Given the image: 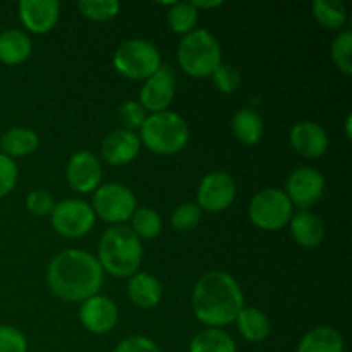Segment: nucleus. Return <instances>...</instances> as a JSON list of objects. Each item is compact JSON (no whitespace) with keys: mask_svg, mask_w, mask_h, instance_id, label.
Instances as JSON below:
<instances>
[{"mask_svg":"<svg viewBox=\"0 0 352 352\" xmlns=\"http://www.w3.org/2000/svg\"><path fill=\"white\" fill-rule=\"evenodd\" d=\"M47 284L62 301L82 302L102 289L103 268L88 251L65 250L48 263Z\"/></svg>","mask_w":352,"mask_h":352,"instance_id":"obj_1","label":"nucleus"},{"mask_svg":"<svg viewBox=\"0 0 352 352\" xmlns=\"http://www.w3.org/2000/svg\"><path fill=\"white\" fill-rule=\"evenodd\" d=\"M191 305L199 322L208 329H220L236 322L244 308V294L232 275L213 270L196 282Z\"/></svg>","mask_w":352,"mask_h":352,"instance_id":"obj_2","label":"nucleus"},{"mask_svg":"<svg viewBox=\"0 0 352 352\" xmlns=\"http://www.w3.org/2000/svg\"><path fill=\"white\" fill-rule=\"evenodd\" d=\"M143 258L141 239L129 226H112L105 230L98 243V263L105 272L119 278L138 274Z\"/></svg>","mask_w":352,"mask_h":352,"instance_id":"obj_3","label":"nucleus"},{"mask_svg":"<svg viewBox=\"0 0 352 352\" xmlns=\"http://www.w3.org/2000/svg\"><path fill=\"white\" fill-rule=\"evenodd\" d=\"M140 141L155 155H175L189 141L188 122L175 112H158L146 116L140 127Z\"/></svg>","mask_w":352,"mask_h":352,"instance_id":"obj_4","label":"nucleus"},{"mask_svg":"<svg viewBox=\"0 0 352 352\" xmlns=\"http://www.w3.org/2000/svg\"><path fill=\"white\" fill-rule=\"evenodd\" d=\"M177 60L182 71L191 78H210L222 64V48L208 30L196 28L184 34L179 43Z\"/></svg>","mask_w":352,"mask_h":352,"instance_id":"obj_5","label":"nucleus"},{"mask_svg":"<svg viewBox=\"0 0 352 352\" xmlns=\"http://www.w3.org/2000/svg\"><path fill=\"white\" fill-rule=\"evenodd\" d=\"M113 67L124 78L144 81L162 67L160 52L151 41L133 38L119 45L113 54Z\"/></svg>","mask_w":352,"mask_h":352,"instance_id":"obj_6","label":"nucleus"},{"mask_svg":"<svg viewBox=\"0 0 352 352\" xmlns=\"http://www.w3.org/2000/svg\"><path fill=\"white\" fill-rule=\"evenodd\" d=\"M248 215L258 229L280 230L291 222L294 205L282 189L267 188L251 198Z\"/></svg>","mask_w":352,"mask_h":352,"instance_id":"obj_7","label":"nucleus"},{"mask_svg":"<svg viewBox=\"0 0 352 352\" xmlns=\"http://www.w3.org/2000/svg\"><path fill=\"white\" fill-rule=\"evenodd\" d=\"M91 208L95 217H100L105 222L119 226L133 217L136 206V196L127 186L119 182L103 184L93 192Z\"/></svg>","mask_w":352,"mask_h":352,"instance_id":"obj_8","label":"nucleus"},{"mask_svg":"<svg viewBox=\"0 0 352 352\" xmlns=\"http://www.w3.org/2000/svg\"><path fill=\"white\" fill-rule=\"evenodd\" d=\"M50 220L55 232L67 239H78L93 229L96 217L89 203L82 199H64L54 206Z\"/></svg>","mask_w":352,"mask_h":352,"instance_id":"obj_9","label":"nucleus"},{"mask_svg":"<svg viewBox=\"0 0 352 352\" xmlns=\"http://www.w3.org/2000/svg\"><path fill=\"white\" fill-rule=\"evenodd\" d=\"M198 203L199 210L210 213H220L229 208L236 199V182L226 172H210L201 179L198 186Z\"/></svg>","mask_w":352,"mask_h":352,"instance_id":"obj_10","label":"nucleus"},{"mask_svg":"<svg viewBox=\"0 0 352 352\" xmlns=\"http://www.w3.org/2000/svg\"><path fill=\"white\" fill-rule=\"evenodd\" d=\"M325 191V177L320 170L311 167H299L289 175L285 184V195L292 205L299 208H308L322 199Z\"/></svg>","mask_w":352,"mask_h":352,"instance_id":"obj_11","label":"nucleus"},{"mask_svg":"<svg viewBox=\"0 0 352 352\" xmlns=\"http://www.w3.org/2000/svg\"><path fill=\"white\" fill-rule=\"evenodd\" d=\"M103 168L102 162L91 151H76L67 162L65 167V177H67L69 186L76 192H95L100 188Z\"/></svg>","mask_w":352,"mask_h":352,"instance_id":"obj_12","label":"nucleus"},{"mask_svg":"<svg viewBox=\"0 0 352 352\" xmlns=\"http://www.w3.org/2000/svg\"><path fill=\"white\" fill-rule=\"evenodd\" d=\"M79 320L82 327L91 333H109L119 323V308L107 296H91L81 302Z\"/></svg>","mask_w":352,"mask_h":352,"instance_id":"obj_13","label":"nucleus"},{"mask_svg":"<svg viewBox=\"0 0 352 352\" xmlns=\"http://www.w3.org/2000/svg\"><path fill=\"white\" fill-rule=\"evenodd\" d=\"M175 95L174 74L167 67H160L153 76L144 79L141 86L140 103L146 112H165L170 107Z\"/></svg>","mask_w":352,"mask_h":352,"instance_id":"obj_14","label":"nucleus"},{"mask_svg":"<svg viewBox=\"0 0 352 352\" xmlns=\"http://www.w3.org/2000/svg\"><path fill=\"white\" fill-rule=\"evenodd\" d=\"M21 23L31 33L45 34L55 28L60 16V3L57 0H21L17 3Z\"/></svg>","mask_w":352,"mask_h":352,"instance_id":"obj_15","label":"nucleus"},{"mask_svg":"<svg viewBox=\"0 0 352 352\" xmlns=\"http://www.w3.org/2000/svg\"><path fill=\"white\" fill-rule=\"evenodd\" d=\"M292 148L305 158L323 157L329 150V136L320 124L311 120L298 122L289 134Z\"/></svg>","mask_w":352,"mask_h":352,"instance_id":"obj_16","label":"nucleus"},{"mask_svg":"<svg viewBox=\"0 0 352 352\" xmlns=\"http://www.w3.org/2000/svg\"><path fill=\"white\" fill-rule=\"evenodd\" d=\"M140 136L127 129L112 131L102 143L103 160L109 165H116V167L131 164L140 155Z\"/></svg>","mask_w":352,"mask_h":352,"instance_id":"obj_17","label":"nucleus"},{"mask_svg":"<svg viewBox=\"0 0 352 352\" xmlns=\"http://www.w3.org/2000/svg\"><path fill=\"white\" fill-rule=\"evenodd\" d=\"M289 226H291L292 239L301 248L311 250V248L320 246L325 239V223L316 213L302 210L292 215Z\"/></svg>","mask_w":352,"mask_h":352,"instance_id":"obj_18","label":"nucleus"},{"mask_svg":"<svg viewBox=\"0 0 352 352\" xmlns=\"http://www.w3.org/2000/svg\"><path fill=\"white\" fill-rule=\"evenodd\" d=\"M162 284L155 275L146 272H138L133 277H129L127 284V296L131 302L138 308L151 309L162 301Z\"/></svg>","mask_w":352,"mask_h":352,"instance_id":"obj_19","label":"nucleus"},{"mask_svg":"<svg viewBox=\"0 0 352 352\" xmlns=\"http://www.w3.org/2000/svg\"><path fill=\"white\" fill-rule=\"evenodd\" d=\"M33 43L21 30H6L0 33V62L6 65H19L30 58Z\"/></svg>","mask_w":352,"mask_h":352,"instance_id":"obj_20","label":"nucleus"},{"mask_svg":"<svg viewBox=\"0 0 352 352\" xmlns=\"http://www.w3.org/2000/svg\"><path fill=\"white\" fill-rule=\"evenodd\" d=\"M232 133L239 143L248 144V146H254L263 138V119L253 109L237 110L232 117Z\"/></svg>","mask_w":352,"mask_h":352,"instance_id":"obj_21","label":"nucleus"},{"mask_svg":"<svg viewBox=\"0 0 352 352\" xmlns=\"http://www.w3.org/2000/svg\"><path fill=\"white\" fill-rule=\"evenodd\" d=\"M38 144H40V138L33 129H28V127H12L0 138L2 153L12 160L17 157L31 155L33 151H36Z\"/></svg>","mask_w":352,"mask_h":352,"instance_id":"obj_22","label":"nucleus"},{"mask_svg":"<svg viewBox=\"0 0 352 352\" xmlns=\"http://www.w3.org/2000/svg\"><path fill=\"white\" fill-rule=\"evenodd\" d=\"M298 352H344V339L333 327H316L302 337Z\"/></svg>","mask_w":352,"mask_h":352,"instance_id":"obj_23","label":"nucleus"},{"mask_svg":"<svg viewBox=\"0 0 352 352\" xmlns=\"http://www.w3.org/2000/svg\"><path fill=\"white\" fill-rule=\"evenodd\" d=\"M237 330L250 342H263L270 336V320L261 309L243 308L236 318Z\"/></svg>","mask_w":352,"mask_h":352,"instance_id":"obj_24","label":"nucleus"},{"mask_svg":"<svg viewBox=\"0 0 352 352\" xmlns=\"http://www.w3.org/2000/svg\"><path fill=\"white\" fill-rule=\"evenodd\" d=\"M236 342L232 337L220 329L201 330L192 337L189 352H236Z\"/></svg>","mask_w":352,"mask_h":352,"instance_id":"obj_25","label":"nucleus"},{"mask_svg":"<svg viewBox=\"0 0 352 352\" xmlns=\"http://www.w3.org/2000/svg\"><path fill=\"white\" fill-rule=\"evenodd\" d=\"M313 16L327 30H340L347 21V10L340 0H315Z\"/></svg>","mask_w":352,"mask_h":352,"instance_id":"obj_26","label":"nucleus"},{"mask_svg":"<svg viewBox=\"0 0 352 352\" xmlns=\"http://www.w3.org/2000/svg\"><path fill=\"white\" fill-rule=\"evenodd\" d=\"M167 14V23L174 33L188 34L196 30L198 24V9L191 2H170Z\"/></svg>","mask_w":352,"mask_h":352,"instance_id":"obj_27","label":"nucleus"},{"mask_svg":"<svg viewBox=\"0 0 352 352\" xmlns=\"http://www.w3.org/2000/svg\"><path fill=\"white\" fill-rule=\"evenodd\" d=\"M129 220L131 229L140 239H155V237L160 236L162 227H164L160 215L153 208H148V206L134 210L133 217Z\"/></svg>","mask_w":352,"mask_h":352,"instance_id":"obj_28","label":"nucleus"},{"mask_svg":"<svg viewBox=\"0 0 352 352\" xmlns=\"http://www.w3.org/2000/svg\"><path fill=\"white\" fill-rule=\"evenodd\" d=\"M78 9L86 19L103 23L113 19L119 14L120 3L117 0H81Z\"/></svg>","mask_w":352,"mask_h":352,"instance_id":"obj_29","label":"nucleus"},{"mask_svg":"<svg viewBox=\"0 0 352 352\" xmlns=\"http://www.w3.org/2000/svg\"><path fill=\"white\" fill-rule=\"evenodd\" d=\"M351 48H352V33L349 30L339 33V36L332 41V47H330V57H332L333 65H336V67L346 76L352 74Z\"/></svg>","mask_w":352,"mask_h":352,"instance_id":"obj_30","label":"nucleus"},{"mask_svg":"<svg viewBox=\"0 0 352 352\" xmlns=\"http://www.w3.org/2000/svg\"><path fill=\"white\" fill-rule=\"evenodd\" d=\"M199 220H201V210L196 203H182L170 215L172 227L179 232H189L198 227Z\"/></svg>","mask_w":352,"mask_h":352,"instance_id":"obj_31","label":"nucleus"},{"mask_svg":"<svg viewBox=\"0 0 352 352\" xmlns=\"http://www.w3.org/2000/svg\"><path fill=\"white\" fill-rule=\"evenodd\" d=\"M212 79H213V85H215V88L219 89L220 93L229 95V93H234L237 88H239L241 72L236 65L223 64L222 62V64L213 71Z\"/></svg>","mask_w":352,"mask_h":352,"instance_id":"obj_32","label":"nucleus"},{"mask_svg":"<svg viewBox=\"0 0 352 352\" xmlns=\"http://www.w3.org/2000/svg\"><path fill=\"white\" fill-rule=\"evenodd\" d=\"M117 117L122 122V129L136 131L143 126L144 119H146V110L141 107L140 102H124L117 109Z\"/></svg>","mask_w":352,"mask_h":352,"instance_id":"obj_33","label":"nucleus"},{"mask_svg":"<svg viewBox=\"0 0 352 352\" xmlns=\"http://www.w3.org/2000/svg\"><path fill=\"white\" fill-rule=\"evenodd\" d=\"M28 340L21 330L10 325H0V352H26Z\"/></svg>","mask_w":352,"mask_h":352,"instance_id":"obj_34","label":"nucleus"},{"mask_svg":"<svg viewBox=\"0 0 352 352\" xmlns=\"http://www.w3.org/2000/svg\"><path fill=\"white\" fill-rule=\"evenodd\" d=\"M17 175H19V170H17L16 162L7 155L0 153V199L12 192V189L16 188Z\"/></svg>","mask_w":352,"mask_h":352,"instance_id":"obj_35","label":"nucleus"},{"mask_svg":"<svg viewBox=\"0 0 352 352\" xmlns=\"http://www.w3.org/2000/svg\"><path fill=\"white\" fill-rule=\"evenodd\" d=\"M54 206V198H52L50 192L45 191V189H36V191H31L30 195L26 196V208L28 212L34 217L50 215Z\"/></svg>","mask_w":352,"mask_h":352,"instance_id":"obj_36","label":"nucleus"},{"mask_svg":"<svg viewBox=\"0 0 352 352\" xmlns=\"http://www.w3.org/2000/svg\"><path fill=\"white\" fill-rule=\"evenodd\" d=\"M113 352H162L151 339L143 336H133L124 339Z\"/></svg>","mask_w":352,"mask_h":352,"instance_id":"obj_37","label":"nucleus"},{"mask_svg":"<svg viewBox=\"0 0 352 352\" xmlns=\"http://www.w3.org/2000/svg\"><path fill=\"white\" fill-rule=\"evenodd\" d=\"M196 9H215V7L222 6V0H212V2H203V0H196V2H191Z\"/></svg>","mask_w":352,"mask_h":352,"instance_id":"obj_38","label":"nucleus"},{"mask_svg":"<svg viewBox=\"0 0 352 352\" xmlns=\"http://www.w3.org/2000/svg\"><path fill=\"white\" fill-rule=\"evenodd\" d=\"M352 117L351 116H347V119H346V134H347V140H351V136H352V133H351V126H352Z\"/></svg>","mask_w":352,"mask_h":352,"instance_id":"obj_39","label":"nucleus"}]
</instances>
